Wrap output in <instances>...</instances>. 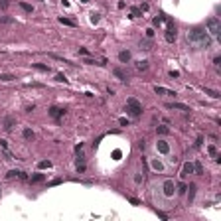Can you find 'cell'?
Segmentation results:
<instances>
[{
	"mask_svg": "<svg viewBox=\"0 0 221 221\" xmlns=\"http://www.w3.org/2000/svg\"><path fill=\"white\" fill-rule=\"evenodd\" d=\"M188 42L194 45H198L201 49H207L211 47V38L207 36V32L203 30V28H194V30H189L188 32Z\"/></svg>",
	"mask_w": 221,
	"mask_h": 221,
	"instance_id": "obj_1",
	"label": "cell"
},
{
	"mask_svg": "<svg viewBox=\"0 0 221 221\" xmlns=\"http://www.w3.org/2000/svg\"><path fill=\"white\" fill-rule=\"evenodd\" d=\"M126 110H128L132 117H138V115L142 113V105H140L136 99H128L126 101Z\"/></svg>",
	"mask_w": 221,
	"mask_h": 221,
	"instance_id": "obj_2",
	"label": "cell"
},
{
	"mask_svg": "<svg viewBox=\"0 0 221 221\" xmlns=\"http://www.w3.org/2000/svg\"><path fill=\"white\" fill-rule=\"evenodd\" d=\"M207 30H209V34L213 36V38H217V36L221 34L219 20H217V18H209V20H207Z\"/></svg>",
	"mask_w": 221,
	"mask_h": 221,
	"instance_id": "obj_3",
	"label": "cell"
},
{
	"mask_svg": "<svg viewBox=\"0 0 221 221\" xmlns=\"http://www.w3.org/2000/svg\"><path fill=\"white\" fill-rule=\"evenodd\" d=\"M162 189H164V196H166V198H172V196H174V191H176V184H174V180H166L164 186H162Z\"/></svg>",
	"mask_w": 221,
	"mask_h": 221,
	"instance_id": "obj_4",
	"label": "cell"
},
{
	"mask_svg": "<svg viewBox=\"0 0 221 221\" xmlns=\"http://www.w3.org/2000/svg\"><path fill=\"white\" fill-rule=\"evenodd\" d=\"M156 148H158V152H162V154H168V152H170V144L166 142V140H158V142H156Z\"/></svg>",
	"mask_w": 221,
	"mask_h": 221,
	"instance_id": "obj_5",
	"label": "cell"
},
{
	"mask_svg": "<svg viewBox=\"0 0 221 221\" xmlns=\"http://www.w3.org/2000/svg\"><path fill=\"white\" fill-rule=\"evenodd\" d=\"M166 107H168V109H176V110H189V107L184 105V103H168Z\"/></svg>",
	"mask_w": 221,
	"mask_h": 221,
	"instance_id": "obj_6",
	"label": "cell"
},
{
	"mask_svg": "<svg viewBox=\"0 0 221 221\" xmlns=\"http://www.w3.org/2000/svg\"><path fill=\"white\" fill-rule=\"evenodd\" d=\"M150 166H152V170H156V172H164V164L160 160H156V158L150 160Z\"/></svg>",
	"mask_w": 221,
	"mask_h": 221,
	"instance_id": "obj_7",
	"label": "cell"
},
{
	"mask_svg": "<svg viewBox=\"0 0 221 221\" xmlns=\"http://www.w3.org/2000/svg\"><path fill=\"white\" fill-rule=\"evenodd\" d=\"M191 172H194V164H191V162H186V164H184V168H182V178L189 176Z\"/></svg>",
	"mask_w": 221,
	"mask_h": 221,
	"instance_id": "obj_8",
	"label": "cell"
},
{
	"mask_svg": "<svg viewBox=\"0 0 221 221\" xmlns=\"http://www.w3.org/2000/svg\"><path fill=\"white\" fill-rule=\"evenodd\" d=\"M14 124H16V119H14V117H6V119H4V128H6V130H12Z\"/></svg>",
	"mask_w": 221,
	"mask_h": 221,
	"instance_id": "obj_9",
	"label": "cell"
},
{
	"mask_svg": "<svg viewBox=\"0 0 221 221\" xmlns=\"http://www.w3.org/2000/svg\"><path fill=\"white\" fill-rule=\"evenodd\" d=\"M158 95H168V97H176V93L174 91H170V89H164V87H156L154 89Z\"/></svg>",
	"mask_w": 221,
	"mask_h": 221,
	"instance_id": "obj_10",
	"label": "cell"
},
{
	"mask_svg": "<svg viewBox=\"0 0 221 221\" xmlns=\"http://www.w3.org/2000/svg\"><path fill=\"white\" fill-rule=\"evenodd\" d=\"M174 40H176V28L170 26V30L166 32V42H174Z\"/></svg>",
	"mask_w": 221,
	"mask_h": 221,
	"instance_id": "obj_11",
	"label": "cell"
},
{
	"mask_svg": "<svg viewBox=\"0 0 221 221\" xmlns=\"http://www.w3.org/2000/svg\"><path fill=\"white\" fill-rule=\"evenodd\" d=\"M63 113H65V110H63V109H57V107H51V109H49V115H51L54 119H59V117H63Z\"/></svg>",
	"mask_w": 221,
	"mask_h": 221,
	"instance_id": "obj_12",
	"label": "cell"
},
{
	"mask_svg": "<svg viewBox=\"0 0 221 221\" xmlns=\"http://www.w3.org/2000/svg\"><path fill=\"white\" fill-rule=\"evenodd\" d=\"M140 49H152V40H150V38L140 40Z\"/></svg>",
	"mask_w": 221,
	"mask_h": 221,
	"instance_id": "obj_13",
	"label": "cell"
},
{
	"mask_svg": "<svg viewBox=\"0 0 221 221\" xmlns=\"http://www.w3.org/2000/svg\"><path fill=\"white\" fill-rule=\"evenodd\" d=\"M203 91H205V95H209V97H213V99H219V93L215 91V89H209V87H203Z\"/></svg>",
	"mask_w": 221,
	"mask_h": 221,
	"instance_id": "obj_14",
	"label": "cell"
},
{
	"mask_svg": "<svg viewBox=\"0 0 221 221\" xmlns=\"http://www.w3.org/2000/svg\"><path fill=\"white\" fill-rule=\"evenodd\" d=\"M119 59H121L122 63H126V61H130V54H128V51H121V54H119Z\"/></svg>",
	"mask_w": 221,
	"mask_h": 221,
	"instance_id": "obj_15",
	"label": "cell"
},
{
	"mask_svg": "<svg viewBox=\"0 0 221 221\" xmlns=\"http://www.w3.org/2000/svg\"><path fill=\"white\" fill-rule=\"evenodd\" d=\"M136 69H138V71H146V69H148V61H138V63H136Z\"/></svg>",
	"mask_w": 221,
	"mask_h": 221,
	"instance_id": "obj_16",
	"label": "cell"
},
{
	"mask_svg": "<svg viewBox=\"0 0 221 221\" xmlns=\"http://www.w3.org/2000/svg\"><path fill=\"white\" fill-rule=\"evenodd\" d=\"M115 75H117V77L119 79H122V81H126V73H124V71H122V69H115Z\"/></svg>",
	"mask_w": 221,
	"mask_h": 221,
	"instance_id": "obj_17",
	"label": "cell"
},
{
	"mask_svg": "<svg viewBox=\"0 0 221 221\" xmlns=\"http://www.w3.org/2000/svg\"><path fill=\"white\" fill-rule=\"evenodd\" d=\"M12 79H16L12 73H0V81H12Z\"/></svg>",
	"mask_w": 221,
	"mask_h": 221,
	"instance_id": "obj_18",
	"label": "cell"
},
{
	"mask_svg": "<svg viewBox=\"0 0 221 221\" xmlns=\"http://www.w3.org/2000/svg\"><path fill=\"white\" fill-rule=\"evenodd\" d=\"M194 172H196V174H199V176H201V174H203V166L199 164V162H196V164H194Z\"/></svg>",
	"mask_w": 221,
	"mask_h": 221,
	"instance_id": "obj_19",
	"label": "cell"
},
{
	"mask_svg": "<svg viewBox=\"0 0 221 221\" xmlns=\"http://www.w3.org/2000/svg\"><path fill=\"white\" fill-rule=\"evenodd\" d=\"M158 132L160 134H170V128H168L166 124H160V126H158Z\"/></svg>",
	"mask_w": 221,
	"mask_h": 221,
	"instance_id": "obj_20",
	"label": "cell"
},
{
	"mask_svg": "<svg viewBox=\"0 0 221 221\" xmlns=\"http://www.w3.org/2000/svg\"><path fill=\"white\" fill-rule=\"evenodd\" d=\"M38 168H42V170H44V168H51V162H49V160H42V162L38 164Z\"/></svg>",
	"mask_w": 221,
	"mask_h": 221,
	"instance_id": "obj_21",
	"label": "cell"
},
{
	"mask_svg": "<svg viewBox=\"0 0 221 221\" xmlns=\"http://www.w3.org/2000/svg\"><path fill=\"white\" fill-rule=\"evenodd\" d=\"M20 6H22V10L30 12V14H32V12H34V8H32V6H30V4H26V2H20Z\"/></svg>",
	"mask_w": 221,
	"mask_h": 221,
	"instance_id": "obj_22",
	"label": "cell"
},
{
	"mask_svg": "<svg viewBox=\"0 0 221 221\" xmlns=\"http://www.w3.org/2000/svg\"><path fill=\"white\" fill-rule=\"evenodd\" d=\"M34 67H36V69H40V71H49V67H47V65H42V63H34Z\"/></svg>",
	"mask_w": 221,
	"mask_h": 221,
	"instance_id": "obj_23",
	"label": "cell"
},
{
	"mask_svg": "<svg viewBox=\"0 0 221 221\" xmlns=\"http://www.w3.org/2000/svg\"><path fill=\"white\" fill-rule=\"evenodd\" d=\"M59 22H61V24H65V26H75V22H71V20H67V18H63V16L59 18Z\"/></svg>",
	"mask_w": 221,
	"mask_h": 221,
	"instance_id": "obj_24",
	"label": "cell"
},
{
	"mask_svg": "<svg viewBox=\"0 0 221 221\" xmlns=\"http://www.w3.org/2000/svg\"><path fill=\"white\" fill-rule=\"evenodd\" d=\"M32 182H44V174H36V176H32Z\"/></svg>",
	"mask_w": 221,
	"mask_h": 221,
	"instance_id": "obj_25",
	"label": "cell"
},
{
	"mask_svg": "<svg viewBox=\"0 0 221 221\" xmlns=\"http://www.w3.org/2000/svg\"><path fill=\"white\" fill-rule=\"evenodd\" d=\"M186 189H188V188H186V184H178V186H176V191H180V194H184Z\"/></svg>",
	"mask_w": 221,
	"mask_h": 221,
	"instance_id": "obj_26",
	"label": "cell"
},
{
	"mask_svg": "<svg viewBox=\"0 0 221 221\" xmlns=\"http://www.w3.org/2000/svg\"><path fill=\"white\" fill-rule=\"evenodd\" d=\"M24 138H34V132L30 130V128H26V130H24Z\"/></svg>",
	"mask_w": 221,
	"mask_h": 221,
	"instance_id": "obj_27",
	"label": "cell"
},
{
	"mask_svg": "<svg viewBox=\"0 0 221 221\" xmlns=\"http://www.w3.org/2000/svg\"><path fill=\"white\" fill-rule=\"evenodd\" d=\"M20 174H22V172H16V170H10V172H8V178H20Z\"/></svg>",
	"mask_w": 221,
	"mask_h": 221,
	"instance_id": "obj_28",
	"label": "cell"
},
{
	"mask_svg": "<svg viewBox=\"0 0 221 221\" xmlns=\"http://www.w3.org/2000/svg\"><path fill=\"white\" fill-rule=\"evenodd\" d=\"M91 22H93V24L99 22V14H91Z\"/></svg>",
	"mask_w": 221,
	"mask_h": 221,
	"instance_id": "obj_29",
	"label": "cell"
},
{
	"mask_svg": "<svg viewBox=\"0 0 221 221\" xmlns=\"http://www.w3.org/2000/svg\"><path fill=\"white\" fill-rule=\"evenodd\" d=\"M194 189H196V186H194V184H191V186H189V201H191V199H194Z\"/></svg>",
	"mask_w": 221,
	"mask_h": 221,
	"instance_id": "obj_30",
	"label": "cell"
},
{
	"mask_svg": "<svg viewBox=\"0 0 221 221\" xmlns=\"http://www.w3.org/2000/svg\"><path fill=\"white\" fill-rule=\"evenodd\" d=\"M55 79H57V81H63V83L67 81V79H65V75H61V73H57V77H55Z\"/></svg>",
	"mask_w": 221,
	"mask_h": 221,
	"instance_id": "obj_31",
	"label": "cell"
},
{
	"mask_svg": "<svg viewBox=\"0 0 221 221\" xmlns=\"http://www.w3.org/2000/svg\"><path fill=\"white\" fill-rule=\"evenodd\" d=\"M209 154H211V156H217V150H215V146H209Z\"/></svg>",
	"mask_w": 221,
	"mask_h": 221,
	"instance_id": "obj_32",
	"label": "cell"
},
{
	"mask_svg": "<svg viewBox=\"0 0 221 221\" xmlns=\"http://www.w3.org/2000/svg\"><path fill=\"white\" fill-rule=\"evenodd\" d=\"M146 36H148V38H152V36H154V30H152V28H148V30H146Z\"/></svg>",
	"mask_w": 221,
	"mask_h": 221,
	"instance_id": "obj_33",
	"label": "cell"
},
{
	"mask_svg": "<svg viewBox=\"0 0 221 221\" xmlns=\"http://www.w3.org/2000/svg\"><path fill=\"white\" fill-rule=\"evenodd\" d=\"M213 63H215V67H219V63H221V57H215V59H213Z\"/></svg>",
	"mask_w": 221,
	"mask_h": 221,
	"instance_id": "obj_34",
	"label": "cell"
},
{
	"mask_svg": "<svg viewBox=\"0 0 221 221\" xmlns=\"http://www.w3.org/2000/svg\"><path fill=\"white\" fill-rule=\"evenodd\" d=\"M132 16H140V10H138V8H132Z\"/></svg>",
	"mask_w": 221,
	"mask_h": 221,
	"instance_id": "obj_35",
	"label": "cell"
},
{
	"mask_svg": "<svg viewBox=\"0 0 221 221\" xmlns=\"http://www.w3.org/2000/svg\"><path fill=\"white\" fill-rule=\"evenodd\" d=\"M0 4H2V8H6L8 6V0H0Z\"/></svg>",
	"mask_w": 221,
	"mask_h": 221,
	"instance_id": "obj_36",
	"label": "cell"
},
{
	"mask_svg": "<svg viewBox=\"0 0 221 221\" xmlns=\"http://www.w3.org/2000/svg\"><path fill=\"white\" fill-rule=\"evenodd\" d=\"M81 2H89V0H81Z\"/></svg>",
	"mask_w": 221,
	"mask_h": 221,
	"instance_id": "obj_37",
	"label": "cell"
}]
</instances>
